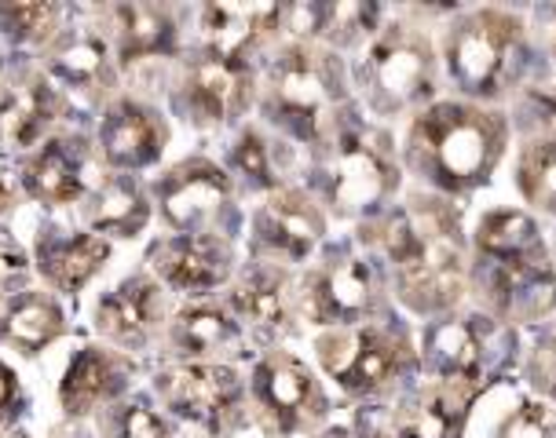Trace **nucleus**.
Instances as JSON below:
<instances>
[{
    "label": "nucleus",
    "mask_w": 556,
    "mask_h": 438,
    "mask_svg": "<svg viewBox=\"0 0 556 438\" xmlns=\"http://www.w3.org/2000/svg\"><path fill=\"white\" fill-rule=\"evenodd\" d=\"M476 245L491 274V296L505 311L509 307H528L531 296L545 304L549 296V260H545V245L539 237V227L523 212H491L483 216Z\"/></svg>",
    "instance_id": "nucleus-4"
},
{
    "label": "nucleus",
    "mask_w": 556,
    "mask_h": 438,
    "mask_svg": "<svg viewBox=\"0 0 556 438\" xmlns=\"http://www.w3.org/2000/svg\"><path fill=\"white\" fill-rule=\"evenodd\" d=\"M282 26L278 4H208L202 8V52L224 63L250 66V52Z\"/></svg>",
    "instance_id": "nucleus-21"
},
{
    "label": "nucleus",
    "mask_w": 556,
    "mask_h": 438,
    "mask_svg": "<svg viewBox=\"0 0 556 438\" xmlns=\"http://www.w3.org/2000/svg\"><path fill=\"white\" fill-rule=\"evenodd\" d=\"M103 431L111 438H173V424L151 413L147 405H114L103 421Z\"/></svg>",
    "instance_id": "nucleus-34"
},
{
    "label": "nucleus",
    "mask_w": 556,
    "mask_h": 438,
    "mask_svg": "<svg viewBox=\"0 0 556 438\" xmlns=\"http://www.w3.org/2000/svg\"><path fill=\"white\" fill-rule=\"evenodd\" d=\"M520 191L528 202L556 212V143H534L520 157Z\"/></svg>",
    "instance_id": "nucleus-32"
},
{
    "label": "nucleus",
    "mask_w": 556,
    "mask_h": 438,
    "mask_svg": "<svg viewBox=\"0 0 556 438\" xmlns=\"http://www.w3.org/2000/svg\"><path fill=\"white\" fill-rule=\"evenodd\" d=\"M157 282L187 296H208L235 271V248L220 234H173L151 248Z\"/></svg>",
    "instance_id": "nucleus-12"
},
{
    "label": "nucleus",
    "mask_w": 556,
    "mask_h": 438,
    "mask_svg": "<svg viewBox=\"0 0 556 438\" xmlns=\"http://www.w3.org/2000/svg\"><path fill=\"white\" fill-rule=\"evenodd\" d=\"M12 208V183H8V176L0 172V216Z\"/></svg>",
    "instance_id": "nucleus-40"
},
{
    "label": "nucleus",
    "mask_w": 556,
    "mask_h": 438,
    "mask_svg": "<svg viewBox=\"0 0 556 438\" xmlns=\"http://www.w3.org/2000/svg\"><path fill=\"white\" fill-rule=\"evenodd\" d=\"M531 376H534V384H539L542 391L556 395V340H553V344H545L542 351L534 355Z\"/></svg>",
    "instance_id": "nucleus-39"
},
{
    "label": "nucleus",
    "mask_w": 556,
    "mask_h": 438,
    "mask_svg": "<svg viewBox=\"0 0 556 438\" xmlns=\"http://www.w3.org/2000/svg\"><path fill=\"white\" fill-rule=\"evenodd\" d=\"M66 333V314L52 293H26L12 300L8 314L0 318V344L15 347L26 358L41 355Z\"/></svg>",
    "instance_id": "nucleus-27"
},
{
    "label": "nucleus",
    "mask_w": 556,
    "mask_h": 438,
    "mask_svg": "<svg viewBox=\"0 0 556 438\" xmlns=\"http://www.w3.org/2000/svg\"><path fill=\"white\" fill-rule=\"evenodd\" d=\"M45 74L85 99H106L117 88L111 44L92 29H63L45 44Z\"/></svg>",
    "instance_id": "nucleus-17"
},
{
    "label": "nucleus",
    "mask_w": 556,
    "mask_h": 438,
    "mask_svg": "<svg viewBox=\"0 0 556 438\" xmlns=\"http://www.w3.org/2000/svg\"><path fill=\"white\" fill-rule=\"evenodd\" d=\"M384 256L395 267L400 296L414 311L432 314L462 296V237L458 216L440 202H414L381 227Z\"/></svg>",
    "instance_id": "nucleus-1"
},
{
    "label": "nucleus",
    "mask_w": 556,
    "mask_h": 438,
    "mask_svg": "<svg viewBox=\"0 0 556 438\" xmlns=\"http://www.w3.org/2000/svg\"><path fill=\"white\" fill-rule=\"evenodd\" d=\"M472 391L476 384L440 381L400 421L403 438H462V424L469 416Z\"/></svg>",
    "instance_id": "nucleus-28"
},
{
    "label": "nucleus",
    "mask_w": 556,
    "mask_h": 438,
    "mask_svg": "<svg viewBox=\"0 0 556 438\" xmlns=\"http://www.w3.org/2000/svg\"><path fill=\"white\" fill-rule=\"evenodd\" d=\"M132 384V362L111 347L85 344L81 351L70 358L63 384H59V405L66 416H88L103 405L117 402L125 387Z\"/></svg>",
    "instance_id": "nucleus-19"
},
{
    "label": "nucleus",
    "mask_w": 556,
    "mask_h": 438,
    "mask_svg": "<svg viewBox=\"0 0 556 438\" xmlns=\"http://www.w3.org/2000/svg\"><path fill=\"white\" fill-rule=\"evenodd\" d=\"M231 307L242 322H250L256 333H282L290 322V293H286V274L271 267H253L231 288Z\"/></svg>",
    "instance_id": "nucleus-29"
},
{
    "label": "nucleus",
    "mask_w": 556,
    "mask_h": 438,
    "mask_svg": "<svg viewBox=\"0 0 556 438\" xmlns=\"http://www.w3.org/2000/svg\"><path fill=\"white\" fill-rule=\"evenodd\" d=\"M111 260V242L99 234H59L41 231L37 237V271L55 293H81Z\"/></svg>",
    "instance_id": "nucleus-24"
},
{
    "label": "nucleus",
    "mask_w": 556,
    "mask_h": 438,
    "mask_svg": "<svg viewBox=\"0 0 556 438\" xmlns=\"http://www.w3.org/2000/svg\"><path fill=\"white\" fill-rule=\"evenodd\" d=\"M516 41H520V23L502 12L469 15L451 34L446 44V63H451L454 81L469 95H494L513 69Z\"/></svg>",
    "instance_id": "nucleus-7"
},
{
    "label": "nucleus",
    "mask_w": 556,
    "mask_h": 438,
    "mask_svg": "<svg viewBox=\"0 0 556 438\" xmlns=\"http://www.w3.org/2000/svg\"><path fill=\"white\" fill-rule=\"evenodd\" d=\"M253 231L267 253L286 256V260H304L323 242L326 219L307 194L278 186L267 197V205H261V212H256Z\"/></svg>",
    "instance_id": "nucleus-20"
},
{
    "label": "nucleus",
    "mask_w": 556,
    "mask_h": 438,
    "mask_svg": "<svg viewBox=\"0 0 556 438\" xmlns=\"http://www.w3.org/2000/svg\"><path fill=\"white\" fill-rule=\"evenodd\" d=\"M18 413H23V387H18V376L0 362V431L12 427Z\"/></svg>",
    "instance_id": "nucleus-38"
},
{
    "label": "nucleus",
    "mask_w": 556,
    "mask_h": 438,
    "mask_svg": "<svg viewBox=\"0 0 556 438\" xmlns=\"http://www.w3.org/2000/svg\"><path fill=\"white\" fill-rule=\"evenodd\" d=\"M374 271L363 260H337L307 278L304 314L315 325H359L374 311Z\"/></svg>",
    "instance_id": "nucleus-16"
},
{
    "label": "nucleus",
    "mask_w": 556,
    "mask_h": 438,
    "mask_svg": "<svg viewBox=\"0 0 556 438\" xmlns=\"http://www.w3.org/2000/svg\"><path fill=\"white\" fill-rule=\"evenodd\" d=\"M63 95L48 74L18 77L15 88L0 99V154H26L45 143L48 128L63 117Z\"/></svg>",
    "instance_id": "nucleus-18"
},
{
    "label": "nucleus",
    "mask_w": 556,
    "mask_h": 438,
    "mask_svg": "<svg viewBox=\"0 0 556 438\" xmlns=\"http://www.w3.org/2000/svg\"><path fill=\"white\" fill-rule=\"evenodd\" d=\"M323 370L348 395H374L400 381L410 365V344L403 333L384 325H348L319 336Z\"/></svg>",
    "instance_id": "nucleus-6"
},
{
    "label": "nucleus",
    "mask_w": 556,
    "mask_h": 438,
    "mask_svg": "<svg viewBox=\"0 0 556 438\" xmlns=\"http://www.w3.org/2000/svg\"><path fill=\"white\" fill-rule=\"evenodd\" d=\"M165 314H168V307H165L162 282H154V278H147V274H136L99 300L96 328L103 340H111L114 347H122V351H139V347H147L162 333Z\"/></svg>",
    "instance_id": "nucleus-14"
},
{
    "label": "nucleus",
    "mask_w": 556,
    "mask_h": 438,
    "mask_svg": "<svg viewBox=\"0 0 556 438\" xmlns=\"http://www.w3.org/2000/svg\"><path fill=\"white\" fill-rule=\"evenodd\" d=\"M553 52H556V37H553Z\"/></svg>",
    "instance_id": "nucleus-42"
},
{
    "label": "nucleus",
    "mask_w": 556,
    "mask_h": 438,
    "mask_svg": "<svg viewBox=\"0 0 556 438\" xmlns=\"http://www.w3.org/2000/svg\"><path fill=\"white\" fill-rule=\"evenodd\" d=\"M231 162L238 172L245 176V183L256 186V191H278V165H275V151L271 143L256 132V128H245L238 136L235 151H231Z\"/></svg>",
    "instance_id": "nucleus-33"
},
{
    "label": "nucleus",
    "mask_w": 556,
    "mask_h": 438,
    "mask_svg": "<svg viewBox=\"0 0 556 438\" xmlns=\"http://www.w3.org/2000/svg\"><path fill=\"white\" fill-rule=\"evenodd\" d=\"M502 146L505 121L498 114L465 103H440L414 117L406 157L443 191H472L494 172Z\"/></svg>",
    "instance_id": "nucleus-2"
},
{
    "label": "nucleus",
    "mask_w": 556,
    "mask_h": 438,
    "mask_svg": "<svg viewBox=\"0 0 556 438\" xmlns=\"http://www.w3.org/2000/svg\"><path fill=\"white\" fill-rule=\"evenodd\" d=\"M377 8L374 4H326L323 34L337 44H352L363 34H374Z\"/></svg>",
    "instance_id": "nucleus-35"
},
{
    "label": "nucleus",
    "mask_w": 556,
    "mask_h": 438,
    "mask_svg": "<svg viewBox=\"0 0 556 438\" xmlns=\"http://www.w3.org/2000/svg\"><path fill=\"white\" fill-rule=\"evenodd\" d=\"M429 358H432V370L440 373V381H458V384L480 381V344H476V333L465 322H446L440 328H432Z\"/></svg>",
    "instance_id": "nucleus-30"
},
{
    "label": "nucleus",
    "mask_w": 556,
    "mask_h": 438,
    "mask_svg": "<svg viewBox=\"0 0 556 438\" xmlns=\"http://www.w3.org/2000/svg\"><path fill=\"white\" fill-rule=\"evenodd\" d=\"M374 438H381V435H374Z\"/></svg>",
    "instance_id": "nucleus-43"
},
{
    "label": "nucleus",
    "mask_w": 556,
    "mask_h": 438,
    "mask_svg": "<svg viewBox=\"0 0 556 438\" xmlns=\"http://www.w3.org/2000/svg\"><path fill=\"white\" fill-rule=\"evenodd\" d=\"M157 212L176 234H202L205 223L231 205V176L208 157H187L162 172L151 186Z\"/></svg>",
    "instance_id": "nucleus-9"
},
{
    "label": "nucleus",
    "mask_w": 556,
    "mask_h": 438,
    "mask_svg": "<svg viewBox=\"0 0 556 438\" xmlns=\"http://www.w3.org/2000/svg\"><path fill=\"white\" fill-rule=\"evenodd\" d=\"M55 4H23V0H8L0 4V37L12 44H41L55 37Z\"/></svg>",
    "instance_id": "nucleus-31"
},
{
    "label": "nucleus",
    "mask_w": 556,
    "mask_h": 438,
    "mask_svg": "<svg viewBox=\"0 0 556 438\" xmlns=\"http://www.w3.org/2000/svg\"><path fill=\"white\" fill-rule=\"evenodd\" d=\"M542 103H545V106H549V110H553V114H556V85H553V92H545V95H542Z\"/></svg>",
    "instance_id": "nucleus-41"
},
{
    "label": "nucleus",
    "mask_w": 556,
    "mask_h": 438,
    "mask_svg": "<svg viewBox=\"0 0 556 438\" xmlns=\"http://www.w3.org/2000/svg\"><path fill=\"white\" fill-rule=\"evenodd\" d=\"M366 81L381 110H403L432 95V48L406 26L377 34L366 59Z\"/></svg>",
    "instance_id": "nucleus-10"
},
{
    "label": "nucleus",
    "mask_w": 556,
    "mask_h": 438,
    "mask_svg": "<svg viewBox=\"0 0 556 438\" xmlns=\"http://www.w3.org/2000/svg\"><path fill=\"white\" fill-rule=\"evenodd\" d=\"M250 395L256 410L282 435L304 431V427H312L326 413V395L319 381H315L304 362H296L286 351H271L256 362Z\"/></svg>",
    "instance_id": "nucleus-11"
},
{
    "label": "nucleus",
    "mask_w": 556,
    "mask_h": 438,
    "mask_svg": "<svg viewBox=\"0 0 556 438\" xmlns=\"http://www.w3.org/2000/svg\"><path fill=\"white\" fill-rule=\"evenodd\" d=\"M180 88L184 103L198 125H235L253 103L250 66L224 63V59L208 52L187 59Z\"/></svg>",
    "instance_id": "nucleus-13"
},
{
    "label": "nucleus",
    "mask_w": 556,
    "mask_h": 438,
    "mask_svg": "<svg viewBox=\"0 0 556 438\" xmlns=\"http://www.w3.org/2000/svg\"><path fill=\"white\" fill-rule=\"evenodd\" d=\"M168 143V125L154 106L139 99H114L99 125V154L114 172L147 168L162 157Z\"/></svg>",
    "instance_id": "nucleus-15"
},
{
    "label": "nucleus",
    "mask_w": 556,
    "mask_h": 438,
    "mask_svg": "<svg viewBox=\"0 0 556 438\" xmlns=\"http://www.w3.org/2000/svg\"><path fill=\"white\" fill-rule=\"evenodd\" d=\"M154 387L168 410L208 427V431L235 427L245 398L238 373L224 362H180L157 373Z\"/></svg>",
    "instance_id": "nucleus-8"
},
{
    "label": "nucleus",
    "mask_w": 556,
    "mask_h": 438,
    "mask_svg": "<svg viewBox=\"0 0 556 438\" xmlns=\"http://www.w3.org/2000/svg\"><path fill=\"white\" fill-rule=\"evenodd\" d=\"M319 179L326 202L341 216H355L381 205L400 183V172L389 154V139L363 125H348L326 151Z\"/></svg>",
    "instance_id": "nucleus-5"
},
{
    "label": "nucleus",
    "mask_w": 556,
    "mask_h": 438,
    "mask_svg": "<svg viewBox=\"0 0 556 438\" xmlns=\"http://www.w3.org/2000/svg\"><path fill=\"white\" fill-rule=\"evenodd\" d=\"M168 347L184 362H220V358L245 355V333L224 307H187L168 322Z\"/></svg>",
    "instance_id": "nucleus-23"
},
{
    "label": "nucleus",
    "mask_w": 556,
    "mask_h": 438,
    "mask_svg": "<svg viewBox=\"0 0 556 438\" xmlns=\"http://www.w3.org/2000/svg\"><path fill=\"white\" fill-rule=\"evenodd\" d=\"M498 438H553V416L545 405L528 402L516 410V416H509Z\"/></svg>",
    "instance_id": "nucleus-36"
},
{
    "label": "nucleus",
    "mask_w": 556,
    "mask_h": 438,
    "mask_svg": "<svg viewBox=\"0 0 556 438\" xmlns=\"http://www.w3.org/2000/svg\"><path fill=\"white\" fill-rule=\"evenodd\" d=\"M341 103V77L330 55L307 44L286 48L267 69L264 114L271 125H282L296 139H323L326 121Z\"/></svg>",
    "instance_id": "nucleus-3"
},
{
    "label": "nucleus",
    "mask_w": 556,
    "mask_h": 438,
    "mask_svg": "<svg viewBox=\"0 0 556 438\" xmlns=\"http://www.w3.org/2000/svg\"><path fill=\"white\" fill-rule=\"evenodd\" d=\"M151 212H154V205H151V197H147V186L122 172L106 176L85 205L88 227H92L96 234H111V237L143 234V227L151 223Z\"/></svg>",
    "instance_id": "nucleus-26"
},
{
    "label": "nucleus",
    "mask_w": 556,
    "mask_h": 438,
    "mask_svg": "<svg viewBox=\"0 0 556 438\" xmlns=\"http://www.w3.org/2000/svg\"><path fill=\"white\" fill-rule=\"evenodd\" d=\"M81 139H45L23 165V186L41 205H74L85 197Z\"/></svg>",
    "instance_id": "nucleus-22"
},
{
    "label": "nucleus",
    "mask_w": 556,
    "mask_h": 438,
    "mask_svg": "<svg viewBox=\"0 0 556 438\" xmlns=\"http://www.w3.org/2000/svg\"><path fill=\"white\" fill-rule=\"evenodd\" d=\"M114 23V52L117 63H139V59H157L176 52V18L162 4H117L111 12Z\"/></svg>",
    "instance_id": "nucleus-25"
},
{
    "label": "nucleus",
    "mask_w": 556,
    "mask_h": 438,
    "mask_svg": "<svg viewBox=\"0 0 556 438\" xmlns=\"http://www.w3.org/2000/svg\"><path fill=\"white\" fill-rule=\"evenodd\" d=\"M26 274H29V260L23 245L8 231H0V296H8L15 285H23Z\"/></svg>",
    "instance_id": "nucleus-37"
}]
</instances>
